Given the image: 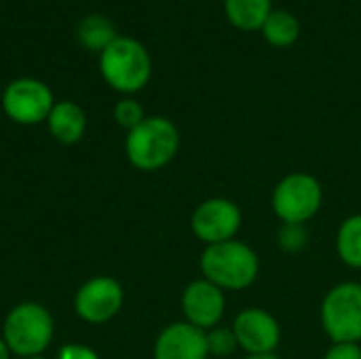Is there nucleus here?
I'll return each mask as SVG.
<instances>
[{"instance_id":"obj_23","label":"nucleus","mask_w":361,"mask_h":359,"mask_svg":"<svg viewBox=\"0 0 361 359\" xmlns=\"http://www.w3.org/2000/svg\"><path fill=\"white\" fill-rule=\"evenodd\" d=\"M0 359H11V349L6 347V343L0 339Z\"/></svg>"},{"instance_id":"obj_24","label":"nucleus","mask_w":361,"mask_h":359,"mask_svg":"<svg viewBox=\"0 0 361 359\" xmlns=\"http://www.w3.org/2000/svg\"><path fill=\"white\" fill-rule=\"evenodd\" d=\"M243 359H279L277 353H271V355H245Z\"/></svg>"},{"instance_id":"obj_11","label":"nucleus","mask_w":361,"mask_h":359,"mask_svg":"<svg viewBox=\"0 0 361 359\" xmlns=\"http://www.w3.org/2000/svg\"><path fill=\"white\" fill-rule=\"evenodd\" d=\"M184 322L207 332L222 324L226 313V292L207 279L190 281L182 292Z\"/></svg>"},{"instance_id":"obj_2","label":"nucleus","mask_w":361,"mask_h":359,"mask_svg":"<svg viewBox=\"0 0 361 359\" xmlns=\"http://www.w3.org/2000/svg\"><path fill=\"white\" fill-rule=\"evenodd\" d=\"M180 150V131L167 116H146L127 131L125 154L140 171H159L169 165Z\"/></svg>"},{"instance_id":"obj_18","label":"nucleus","mask_w":361,"mask_h":359,"mask_svg":"<svg viewBox=\"0 0 361 359\" xmlns=\"http://www.w3.org/2000/svg\"><path fill=\"white\" fill-rule=\"evenodd\" d=\"M205 341H207V353L209 358L224 359L231 358L233 353L239 351V343L235 339V332L231 326H216L212 330L205 332Z\"/></svg>"},{"instance_id":"obj_14","label":"nucleus","mask_w":361,"mask_h":359,"mask_svg":"<svg viewBox=\"0 0 361 359\" xmlns=\"http://www.w3.org/2000/svg\"><path fill=\"white\" fill-rule=\"evenodd\" d=\"M273 11V0H224L226 19L241 32L262 30Z\"/></svg>"},{"instance_id":"obj_25","label":"nucleus","mask_w":361,"mask_h":359,"mask_svg":"<svg viewBox=\"0 0 361 359\" xmlns=\"http://www.w3.org/2000/svg\"><path fill=\"white\" fill-rule=\"evenodd\" d=\"M27 359H47V358H42V355H38V358H27Z\"/></svg>"},{"instance_id":"obj_4","label":"nucleus","mask_w":361,"mask_h":359,"mask_svg":"<svg viewBox=\"0 0 361 359\" xmlns=\"http://www.w3.org/2000/svg\"><path fill=\"white\" fill-rule=\"evenodd\" d=\"M324 205L322 182L307 171H292L283 176L271 195V209L281 224H307Z\"/></svg>"},{"instance_id":"obj_20","label":"nucleus","mask_w":361,"mask_h":359,"mask_svg":"<svg viewBox=\"0 0 361 359\" xmlns=\"http://www.w3.org/2000/svg\"><path fill=\"white\" fill-rule=\"evenodd\" d=\"M307 229L305 224H281L279 229V245L288 254H298L307 248Z\"/></svg>"},{"instance_id":"obj_22","label":"nucleus","mask_w":361,"mask_h":359,"mask_svg":"<svg viewBox=\"0 0 361 359\" xmlns=\"http://www.w3.org/2000/svg\"><path fill=\"white\" fill-rule=\"evenodd\" d=\"M57 359H99V355L85 345H66L59 349Z\"/></svg>"},{"instance_id":"obj_17","label":"nucleus","mask_w":361,"mask_h":359,"mask_svg":"<svg viewBox=\"0 0 361 359\" xmlns=\"http://www.w3.org/2000/svg\"><path fill=\"white\" fill-rule=\"evenodd\" d=\"M262 36L264 40L275 47V49H288L292 47L298 36H300V21L283 8H273L271 15L267 17L264 25H262Z\"/></svg>"},{"instance_id":"obj_15","label":"nucleus","mask_w":361,"mask_h":359,"mask_svg":"<svg viewBox=\"0 0 361 359\" xmlns=\"http://www.w3.org/2000/svg\"><path fill=\"white\" fill-rule=\"evenodd\" d=\"M76 38H78V42H80L87 51H93V53L99 55L106 47H110V44L118 38V34H116L114 23H112L106 15L91 13V15H85V17L78 21Z\"/></svg>"},{"instance_id":"obj_3","label":"nucleus","mask_w":361,"mask_h":359,"mask_svg":"<svg viewBox=\"0 0 361 359\" xmlns=\"http://www.w3.org/2000/svg\"><path fill=\"white\" fill-rule=\"evenodd\" d=\"M99 74L114 91L133 95L150 83V53L137 38L118 36L99 53Z\"/></svg>"},{"instance_id":"obj_13","label":"nucleus","mask_w":361,"mask_h":359,"mask_svg":"<svg viewBox=\"0 0 361 359\" xmlns=\"http://www.w3.org/2000/svg\"><path fill=\"white\" fill-rule=\"evenodd\" d=\"M47 125H49L51 135L59 144L70 146V144H76L85 135L87 114L76 102H70V99L55 102V106L47 118Z\"/></svg>"},{"instance_id":"obj_12","label":"nucleus","mask_w":361,"mask_h":359,"mask_svg":"<svg viewBox=\"0 0 361 359\" xmlns=\"http://www.w3.org/2000/svg\"><path fill=\"white\" fill-rule=\"evenodd\" d=\"M154 359H209L205 332L188 322H173L161 330L152 349Z\"/></svg>"},{"instance_id":"obj_10","label":"nucleus","mask_w":361,"mask_h":359,"mask_svg":"<svg viewBox=\"0 0 361 359\" xmlns=\"http://www.w3.org/2000/svg\"><path fill=\"white\" fill-rule=\"evenodd\" d=\"M125 303L121 284L112 277H93L74 296V311L87 324H106L118 315Z\"/></svg>"},{"instance_id":"obj_1","label":"nucleus","mask_w":361,"mask_h":359,"mask_svg":"<svg viewBox=\"0 0 361 359\" xmlns=\"http://www.w3.org/2000/svg\"><path fill=\"white\" fill-rule=\"evenodd\" d=\"M201 277L224 292H241L256 284L260 275V256L252 245L231 239L216 245H205L199 258Z\"/></svg>"},{"instance_id":"obj_19","label":"nucleus","mask_w":361,"mask_h":359,"mask_svg":"<svg viewBox=\"0 0 361 359\" xmlns=\"http://www.w3.org/2000/svg\"><path fill=\"white\" fill-rule=\"evenodd\" d=\"M144 118H146V112H144V108H142V104H140L137 99H133V97H123V99L116 102V106H114V121H116L123 129L131 131V129L137 127Z\"/></svg>"},{"instance_id":"obj_5","label":"nucleus","mask_w":361,"mask_h":359,"mask_svg":"<svg viewBox=\"0 0 361 359\" xmlns=\"http://www.w3.org/2000/svg\"><path fill=\"white\" fill-rule=\"evenodd\" d=\"M53 317L38 303H21L4 320L2 341L19 358H38L51 345Z\"/></svg>"},{"instance_id":"obj_7","label":"nucleus","mask_w":361,"mask_h":359,"mask_svg":"<svg viewBox=\"0 0 361 359\" xmlns=\"http://www.w3.org/2000/svg\"><path fill=\"white\" fill-rule=\"evenodd\" d=\"M53 106L55 99L51 87L32 76L15 78L2 91V110L19 125H38L47 121Z\"/></svg>"},{"instance_id":"obj_16","label":"nucleus","mask_w":361,"mask_h":359,"mask_svg":"<svg viewBox=\"0 0 361 359\" xmlns=\"http://www.w3.org/2000/svg\"><path fill=\"white\" fill-rule=\"evenodd\" d=\"M334 248L345 267L361 271V214H353L338 224Z\"/></svg>"},{"instance_id":"obj_21","label":"nucleus","mask_w":361,"mask_h":359,"mask_svg":"<svg viewBox=\"0 0 361 359\" xmlns=\"http://www.w3.org/2000/svg\"><path fill=\"white\" fill-rule=\"evenodd\" d=\"M324 359H361V345L355 343H332Z\"/></svg>"},{"instance_id":"obj_6","label":"nucleus","mask_w":361,"mask_h":359,"mask_svg":"<svg viewBox=\"0 0 361 359\" xmlns=\"http://www.w3.org/2000/svg\"><path fill=\"white\" fill-rule=\"evenodd\" d=\"M319 324L332 343L361 345L360 281H341L326 292L319 307Z\"/></svg>"},{"instance_id":"obj_9","label":"nucleus","mask_w":361,"mask_h":359,"mask_svg":"<svg viewBox=\"0 0 361 359\" xmlns=\"http://www.w3.org/2000/svg\"><path fill=\"white\" fill-rule=\"evenodd\" d=\"M239 351L245 355H271L281 343V326L273 313L260 307L241 309L231 324Z\"/></svg>"},{"instance_id":"obj_8","label":"nucleus","mask_w":361,"mask_h":359,"mask_svg":"<svg viewBox=\"0 0 361 359\" xmlns=\"http://www.w3.org/2000/svg\"><path fill=\"white\" fill-rule=\"evenodd\" d=\"M241 226L243 212L235 201L226 197H212L201 201L190 216L192 235L203 245H216L237 239Z\"/></svg>"}]
</instances>
